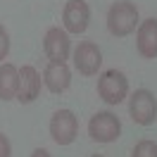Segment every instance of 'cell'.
I'll use <instances>...</instances> for the list:
<instances>
[{"label": "cell", "instance_id": "obj_14", "mask_svg": "<svg viewBox=\"0 0 157 157\" xmlns=\"http://www.w3.org/2000/svg\"><path fill=\"white\" fill-rule=\"evenodd\" d=\"M7 52H10V33H7V29L0 24V62L7 57Z\"/></svg>", "mask_w": 157, "mask_h": 157}, {"label": "cell", "instance_id": "obj_4", "mask_svg": "<svg viewBox=\"0 0 157 157\" xmlns=\"http://www.w3.org/2000/svg\"><path fill=\"white\" fill-rule=\"evenodd\" d=\"M78 133V119L74 117L71 109H57L50 119V136L57 145H69L74 143Z\"/></svg>", "mask_w": 157, "mask_h": 157}, {"label": "cell", "instance_id": "obj_15", "mask_svg": "<svg viewBox=\"0 0 157 157\" xmlns=\"http://www.w3.org/2000/svg\"><path fill=\"white\" fill-rule=\"evenodd\" d=\"M10 155H12L10 140H7V136H2V133H0V157H10Z\"/></svg>", "mask_w": 157, "mask_h": 157}, {"label": "cell", "instance_id": "obj_8", "mask_svg": "<svg viewBox=\"0 0 157 157\" xmlns=\"http://www.w3.org/2000/svg\"><path fill=\"white\" fill-rule=\"evenodd\" d=\"M43 52L48 55L50 62H64V59H69V52H71L69 33L64 29H59V26L48 29L45 38H43Z\"/></svg>", "mask_w": 157, "mask_h": 157}, {"label": "cell", "instance_id": "obj_16", "mask_svg": "<svg viewBox=\"0 0 157 157\" xmlns=\"http://www.w3.org/2000/svg\"><path fill=\"white\" fill-rule=\"evenodd\" d=\"M31 157H50V152L45 150V147H36V150L31 152Z\"/></svg>", "mask_w": 157, "mask_h": 157}, {"label": "cell", "instance_id": "obj_9", "mask_svg": "<svg viewBox=\"0 0 157 157\" xmlns=\"http://www.w3.org/2000/svg\"><path fill=\"white\" fill-rule=\"evenodd\" d=\"M40 93V74L36 71V67L31 64H24L19 69V93H17V100L21 105H29L38 98Z\"/></svg>", "mask_w": 157, "mask_h": 157}, {"label": "cell", "instance_id": "obj_7", "mask_svg": "<svg viewBox=\"0 0 157 157\" xmlns=\"http://www.w3.org/2000/svg\"><path fill=\"white\" fill-rule=\"evenodd\" d=\"M100 64H102V52H100L98 45L90 43V40L78 43L76 50H74V67H76L78 74L93 76V74H98Z\"/></svg>", "mask_w": 157, "mask_h": 157}, {"label": "cell", "instance_id": "obj_11", "mask_svg": "<svg viewBox=\"0 0 157 157\" xmlns=\"http://www.w3.org/2000/svg\"><path fill=\"white\" fill-rule=\"evenodd\" d=\"M138 52L145 59L157 57V19H145L138 26Z\"/></svg>", "mask_w": 157, "mask_h": 157}, {"label": "cell", "instance_id": "obj_3", "mask_svg": "<svg viewBox=\"0 0 157 157\" xmlns=\"http://www.w3.org/2000/svg\"><path fill=\"white\" fill-rule=\"evenodd\" d=\"M128 114H131V119H133L136 124L150 126V124L155 121V117H157L155 95H152L150 90H145V88H138L136 93L131 95V100H128Z\"/></svg>", "mask_w": 157, "mask_h": 157}, {"label": "cell", "instance_id": "obj_17", "mask_svg": "<svg viewBox=\"0 0 157 157\" xmlns=\"http://www.w3.org/2000/svg\"><path fill=\"white\" fill-rule=\"evenodd\" d=\"M90 157H102V155H90Z\"/></svg>", "mask_w": 157, "mask_h": 157}, {"label": "cell", "instance_id": "obj_2", "mask_svg": "<svg viewBox=\"0 0 157 157\" xmlns=\"http://www.w3.org/2000/svg\"><path fill=\"white\" fill-rule=\"evenodd\" d=\"M98 95L107 105H119L128 95V81L117 69H107L98 81Z\"/></svg>", "mask_w": 157, "mask_h": 157}, {"label": "cell", "instance_id": "obj_12", "mask_svg": "<svg viewBox=\"0 0 157 157\" xmlns=\"http://www.w3.org/2000/svg\"><path fill=\"white\" fill-rule=\"evenodd\" d=\"M19 93V69L5 62L0 64V100L7 102V100H14Z\"/></svg>", "mask_w": 157, "mask_h": 157}, {"label": "cell", "instance_id": "obj_6", "mask_svg": "<svg viewBox=\"0 0 157 157\" xmlns=\"http://www.w3.org/2000/svg\"><path fill=\"white\" fill-rule=\"evenodd\" d=\"M90 21V7L86 0H69L62 10V24L67 33H83Z\"/></svg>", "mask_w": 157, "mask_h": 157}, {"label": "cell", "instance_id": "obj_10", "mask_svg": "<svg viewBox=\"0 0 157 157\" xmlns=\"http://www.w3.org/2000/svg\"><path fill=\"white\" fill-rule=\"evenodd\" d=\"M43 83L50 93H64L71 83V71L64 62H48L43 71Z\"/></svg>", "mask_w": 157, "mask_h": 157}, {"label": "cell", "instance_id": "obj_1", "mask_svg": "<svg viewBox=\"0 0 157 157\" xmlns=\"http://www.w3.org/2000/svg\"><path fill=\"white\" fill-rule=\"evenodd\" d=\"M138 26V10L133 2L121 0L114 2L107 12V29L112 36H128Z\"/></svg>", "mask_w": 157, "mask_h": 157}, {"label": "cell", "instance_id": "obj_5", "mask_svg": "<svg viewBox=\"0 0 157 157\" xmlns=\"http://www.w3.org/2000/svg\"><path fill=\"white\" fill-rule=\"evenodd\" d=\"M121 133V121L112 112H98L88 121V136L98 143H112Z\"/></svg>", "mask_w": 157, "mask_h": 157}, {"label": "cell", "instance_id": "obj_13", "mask_svg": "<svg viewBox=\"0 0 157 157\" xmlns=\"http://www.w3.org/2000/svg\"><path fill=\"white\" fill-rule=\"evenodd\" d=\"M131 157H157V143H155V140H150V138H145V140L136 143V147H133Z\"/></svg>", "mask_w": 157, "mask_h": 157}]
</instances>
